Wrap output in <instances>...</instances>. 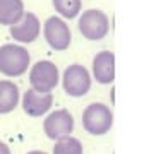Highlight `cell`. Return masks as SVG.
<instances>
[{"label":"cell","mask_w":156,"mask_h":154,"mask_svg":"<svg viewBox=\"0 0 156 154\" xmlns=\"http://www.w3.org/2000/svg\"><path fill=\"white\" fill-rule=\"evenodd\" d=\"M40 31H41V24L38 16L33 12H24L23 19L10 27V36L17 43H33L38 40Z\"/></svg>","instance_id":"cell-8"},{"label":"cell","mask_w":156,"mask_h":154,"mask_svg":"<svg viewBox=\"0 0 156 154\" xmlns=\"http://www.w3.org/2000/svg\"><path fill=\"white\" fill-rule=\"evenodd\" d=\"M45 135L51 141H58L62 137H67L74 130V117L67 110H57L51 111L43 122Z\"/></svg>","instance_id":"cell-7"},{"label":"cell","mask_w":156,"mask_h":154,"mask_svg":"<svg viewBox=\"0 0 156 154\" xmlns=\"http://www.w3.org/2000/svg\"><path fill=\"white\" fill-rule=\"evenodd\" d=\"M113 125V113L103 103H91L83 111V127L91 135H105Z\"/></svg>","instance_id":"cell-2"},{"label":"cell","mask_w":156,"mask_h":154,"mask_svg":"<svg viewBox=\"0 0 156 154\" xmlns=\"http://www.w3.org/2000/svg\"><path fill=\"white\" fill-rule=\"evenodd\" d=\"M29 51L26 46L7 43L0 46V72L7 77H19L29 68Z\"/></svg>","instance_id":"cell-1"},{"label":"cell","mask_w":156,"mask_h":154,"mask_svg":"<svg viewBox=\"0 0 156 154\" xmlns=\"http://www.w3.org/2000/svg\"><path fill=\"white\" fill-rule=\"evenodd\" d=\"M93 77L98 84H112L115 81V55L103 50L93 58Z\"/></svg>","instance_id":"cell-9"},{"label":"cell","mask_w":156,"mask_h":154,"mask_svg":"<svg viewBox=\"0 0 156 154\" xmlns=\"http://www.w3.org/2000/svg\"><path fill=\"white\" fill-rule=\"evenodd\" d=\"M77 27L81 34L89 41H100L110 31V21L103 10L100 9H87L81 14Z\"/></svg>","instance_id":"cell-3"},{"label":"cell","mask_w":156,"mask_h":154,"mask_svg":"<svg viewBox=\"0 0 156 154\" xmlns=\"http://www.w3.org/2000/svg\"><path fill=\"white\" fill-rule=\"evenodd\" d=\"M19 87L12 81H0V115L10 113L19 103Z\"/></svg>","instance_id":"cell-12"},{"label":"cell","mask_w":156,"mask_h":154,"mask_svg":"<svg viewBox=\"0 0 156 154\" xmlns=\"http://www.w3.org/2000/svg\"><path fill=\"white\" fill-rule=\"evenodd\" d=\"M26 154H48V152H43V151H29Z\"/></svg>","instance_id":"cell-16"},{"label":"cell","mask_w":156,"mask_h":154,"mask_svg":"<svg viewBox=\"0 0 156 154\" xmlns=\"http://www.w3.org/2000/svg\"><path fill=\"white\" fill-rule=\"evenodd\" d=\"M53 154H83V144L79 139L72 135L62 137V139L55 141Z\"/></svg>","instance_id":"cell-14"},{"label":"cell","mask_w":156,"mask_h":154,"mask_svg":"<svg viewBox=\"0 0 156 154\" xmlns=\"http://www.w3.org/2000/svg\"><path fill=\"white\" fill-rule=\"evenodd\" d=\"M0 154H10V147L2 141H0Z\"/></svg>","instance_id":"cell-15"},{"label":"cell","mask_w":156,"mask_h":154,"mask_svg":"<svg viewBox=\"0 0 156 154\" xmlns=\"http://www.w3.org/2000/svg\"><path fill=\"white\" fill-rule=\"evenodd\" d=\"M29 84L31 89L43 93V94H51V91L58 84V68L50 60H40L31 67L29 70Z\"/></svg>","instance_id":"cell-4"},{"label":"cell","mask_w":156,"mask_h":154,"mask_svg":"<svg viewBox=\"0 0 156 154\" xmlns=\"http://www.w3.org/2000/svg\"><path fill=\"white\" fill-rule=\"evenodd\" d=\"M24 16L23 0H0V24L2 26H16Z\"/></svg>","instance_id":"cell-11"},{"label":"cell","mask_w":156,"mask_h":154,"mask_svg":"<svg viewBox=\"0 0 156 154\" xmlns=\"http://www.w3.org/2000/svg\"><path fill=\"white\" fill-rule=\"evenodd\" d=\"M53 104V96L43 94L34 89H28L23 96V110L29 117H43Z\"/></svg>","instance_id":"cell-10"},{"label":"cell","mask_w":156,"mask_h":154,"mask_svg":"<svg viewBox=\"0 0 156 154\" xmlns=\"http://www.w3.org/2000/svg\"><path fill=\"white\" fill-rule=\"evenodd\" d=\"M43 34H45L46 43L50 45V48L57 51H64L69 48L70 45V29L62 17L58 16H51L45 21L43 24Z\"/></svg>","instance_id":"cell-6"},{"label":"cell","mask_w":156,"mask_h":154,"mask_svg":"<svg viewBox=\"0 0 156 154\" xmlns=\"http://www.w3.org/2000/svg\"><path fill=\"white\" fill-rule=\"evenodd\" d=\"M51 2L57 14L65 19H74L81 14L83 0H51Z\"/></svg>","instance_id":"cell-13"},{"label":"cell","mask_w":156,"mask_h":154,"mask_svg":"<svg viewBox=\"0 0 156 154\" xmlns=\"http://www.w3.org/2000/svg\"><path fill=\"white\" fill-rule=\"evenodd\" d=\"M62 86L64 91L72 98H81L87 94L91 89V74L84 65L72 64L64 70L62 77Z\"/></svg>","instance_id":"cell-5"}]
</instances>
